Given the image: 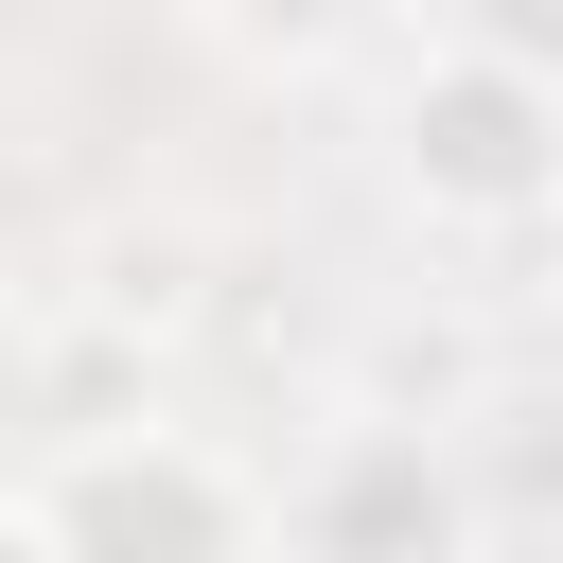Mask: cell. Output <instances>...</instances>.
<instances>
[{
	"instance_id": "1",
	"label": "cell",
	"mask_w": 563,
	"mask_h": 563,
	"mask_svg": "<svg viewBox=\"0 0 563 563\" xmlns=\"http://www.w3.org/2000/svg\"><path fill=\"white\" fill-rule=\"evenodd\" d=\"M387 70H405L387 158H405L422 211H457V229H528V211L563 194V70H545L528 35H493V18H422V35H387Z\"/></svg>"
},
{
	"instance_id": "2",
	"label": "cell",
	"mask_w": 563,
	"mask_h": 563,
	"mask_svg": "<svg viewBox=\"0 0 563 563\" xmlns=\"http://www.w3.org/2000/svg\"><path fill=\"white\" fill-rule=\"evenodd\" d=\"M0 563H53V528H35V493H0Z\"/></svg>"
}]
</instances>
